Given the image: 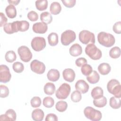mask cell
Listing matches in <instances>:
<instances>
[{"instance_id":"1","label":"cell","mask_w":121,"mask_h":121,"mask_svg":"<svg viewBox=\"0 0 121 121\" xmlns=\"http://www.w3.org/2000/svg\"><path fill=\"white\" fill-rule=\"evenodd\" d=\"M99 43L106 47H110L114 45L115 39L113 35L105 32H101L97 35Z\"/></svg>"},{"instance_id":"2","label":"cell","mask_w":121,"mask_h":121,"mask_svg":"<svg viewBox=\"0 0 121 121\" xmlns=\"http://www.w3.org/2000/svg\"><path fill=\"white\" fill-rule=\"evenodd\" d=\"M107 89L108 91L114 95L115 97L121 98V86L118 80L115 79L110 80L107 83Z\"/></svg>"},{"instance_id":"3","label":"cell","mask_w":121,"mask_h":121,"mask_svg":"<svg viewBox=\"0 0 121 121\" xmlns=\"http://www.w3.org/2000/svg\"><path fill=\"white\" fill-rule=\"evenodd\" d=\"M85 52L91 59L94 60L100 59L102 55L101 51L94 43H89L85 48Z\"/></svg>"},{"instance_id":"4","label":"cell","mask_w":121,"mask_h":121,"mask_svg":"<svg viewBox=\"0 0 121 121\" xmlns=\"http://www.w3.org/2000/svg\"><path fill=\"white\" fill-rule=\"evenodd\" d=\"M84 113L86 117L92 121H99L102 119V114L100 111L94 108L87 106L84 110Z\"/></svg>"},{"instance_id":"5","label":"cell","mask_w":121,"mask_h":121,"mask_svg":"<svg viewBox=\"0 0 121 121\" xmlns=\"http://www.w3.org/2000/svg\"><path fill=\"white\" fill-rule=\"evenodd\" d=\"M78 37L81 43L84 44H87L88 43H95V36L94 34L88 30H84L80 32Z\"/></svg>"},{"instance_id":"6","label":"cell","mask_w":121,"mask_h":121,"mask_svg":"<svg viewBox=\"0 0 121 121\" xmlns=\"http://www.w3.org/2000/svg\"><path fill=\"white\" fill-rule=\"evenodd\" d=\"M71 87L69 84L64 83L61 84L56 91V97L59 99H65L69 95Z\"/></svg>"},{"instance_id":"7","label":"cell","mask_w":121,"mask_h":121,"mask_svg":"<svg viewBox=\"0 0 121 121\" xmlns=\"http://www.w3.org/2000/svg\"><path fill=\"white\" fill-rule=\"evenodd\" d=\"M76 38V35L74 31L71 30H67L61 34V43L63 45L67 46L73 42Z\"/></svg>"},{"instance_id":"8","label":"cell","mask_w":121,"mask_h":121,"mask_svg":"<svg viewBox=\"0 0 121 121\" xmlns=\"http://www.w3.org/2000/svg\"><path fill=\"white\" fill-rule=\"evenodd\" d=\"M46 44V41L44 38L40 36L34 37L31 43L32 48L36 52H39L44 49Z\"/></svg>"},{"instance_id":"9","label":"cell","mask_w":121,"mask_h":121,"mask_svg":"<svg viewBox=\"0 0 121 121\" xmlns=\"http://www.w3.org/2000/svg\"><path fill=\"white\" fill-rule=\"evenodd\" d=\"M20 59L25 62H29L32 58V53L30 49L26 46H21L17 49Z\"/></svg>"},{"instance_id":"10","label":"cell","mask_w":121,"mask_h":121,"mask_svg":"<svg viewBox=\"0 0 121 121\" xmlns=\"http://www.w3.org/2000/svg\"><path fill=\"white\" fill-rule=\"evenodd\" d=\"M30 68L32 71L38 74H43L45 70L44 64L37 60H34L31 62Z\"/></svg>"},{"instance_id":"11","label":"cell","mask_w":121,"mask_h":121,"mask_svg":"<svg viewBox=\"0 0 121 121\" xmlns=\"http://www.w3.org/2000/svg\"><path fill=\"white\" fill-rule=\"evenodd\" d=\"M11 78V75L9 67L5 65H0V82L4 83H7L10 81Z\"/></svg>"},{"instance_id":"12","label":"cell","mask_w":121,"mask_h":121,"mask_svg":"<svg viewBox=\"0 0 121 121\" xmlns=\"http://www.w3.org/2000/svg\"><path fill=\"white\" fill-rule=\"evenodd\" d=\"M33 31L37 34H44L48 29L47 25L43 22L35 23L33 25Z\"/></svg>"},{"instance_id":"13","label":"cell","mask_w":121,"mask_h":121,"mask_svg":"<svg viewBox=\"0 0 121 121\" xmlns=\"http://www.w3.org/2000/svg\"><path fill=\"white\" fill-rule=\"evenodd\" d=\"M16 117L15 111L12 109H9L4 114H1L0 116V121H14L16 120Z\"/></svg>"},{"instance_id":"14","label":"cell","mask_w":121,"mask_h":121,"mask_svg":"<svg viewBox=\"0 0 121 121\" xmlns=\"http://www.w3.org/2000/svg\"><path fill=\"white\" fill-rule=\"evenodd\" d=\"M76 89L82 94H85L88 92L89 88L88 84L84 80L80 79L77 81L75 85Z\"/></svg>"},{"instance_id":"15","label":"cell","mask_w":121,"mask_h":121,"mask_svg":"<svg viewBox=\"0 0 121 121\" xmlns=\"http://www.w3.org/2000/svg\"><path fill=\"white\" fill-rule=\"evenodd\" d=\"M63 78L65 80L69 82H73L75 78V73L71 69H66L62 72Z\"/></svg>"},{"instance_id":"16","label":"cell","mask_w":121,"mask_h":121,"mask_svg":"<svg viewBox=\"0 0 121 121\" xmlns=\"http://www.w3.org/2000/svg\"><path fill=\"white\" fill-rule=\"evenodd\" d=\"M69 54L73 57H77L81 54L82 49L81 46L78 43L73 44L69 48Z\"/></svg>"},{"instance_id":"17","label":"cell","mask_w":121,"mask_h":121,"mask_svg":"<svg viewBox=\"0 0 121 121\" xmlns=\"http://www.w3.org/2000/svg\"><path fill=\"white\" fill-rule=\"evenodd\" d=\"M3 30L8 34H12L14 33L17 32L16 21L6 24L3 26Z\"/></svg>"},{"instance_id":"18","label":"cell","mask_w":121,"mask_h":121,"mask_svg":"<svg viewBox=\"0 0 121 121\" xmlns=\"http://www.w3.org/2000/svg\"><path fill=\"white\" fill-rule=\"evenodd\" d=\"M60 74L59 71L56 69H51L47 73V77L48 80L55 82L60 78Z\"/></svg>"},{"instance_id":"19","label":"cell","mask_w":121,"mask_h":121,"mask_svg":"<svg viewBox=\"0 0 121 121\" xmlns=\"http://www.w3.org/2000/svg\"><path fill=\"white\" fill-rule=\"evenodd\" d=\"M44 116V112L40 109H36L33 110L32 112V118L35 121H43Z\"/></svg>"},{"instance_id":"20","label":"cell","mask_w":121,"mask_h":121,"mask_svg":"<svg viewBox=\"0 0 121 121\" xmlns=\"http://www.w3.org/2000/svg\"><path fill=\"white\" fill-rule=\"evenodd\" d=\"M87 80L92 84L97 83L100 79V76L96 70H93L90 74L86 76Z\"/></svg>"},{"instance_id":"21","label":"cell","mask_w":121,"mask_h":121,"mask_svg":"<svg viewBox=\"0 0 121 121\" xmlns=\"http://www.w3.org/2000/svg\"><path fill=\"white\" fill-rule=\"evenodd\" d=\"M17 28V31L25 32L27 31L29 27V23L26 20L16 21Z\"/></svg>"},{"instance_id":"22","label":"cell","mask_w":121,"mask_h":121,"mask_svg":"<svg viewBox=\"0 0 121 121\" xmlns=\"http://www.w3.org/2000/svg\"><path fill=\"white\" fill-rule=\"evenodd\" d=\"M111 69L110 65L107 63H101L98 67V70L99 73L103 75H107L109 73Z\"/></svg>"},{"instance_id":"23","label":"cell","mask_w":121,"mask_h":121,"mask_svg":"<svg viewBox=\"0 0 121 121\" xmlns=\"http://www.w3.org/2000/svg\"><path fill=\"white\" fill-rule=\"evenodd\" d=\"M5 12L7 16L10 18H14L17 16V10L15 6L12 4H9L6 7Z\"/></svg>"},{"instance_id":"24","label":"cell","mask_w":121,"mask_h":121,"mask_svg":"<svg viewBox=\"0 0 121 121\" xmlns=\"http://www.w3.org/2000/svg\"><path fill=\"white\" fill-rule=\"evenodd\" d=\"M61 10L60 4L56 1L53 2L51 3L50 7V11L53 15H57L59 14Z\"/></svg>"},{"instance_id":"25","label":"cell","mask_w":121,"mask_h":121,"mask_svg":"<svg viewBox=\"0 0 121 121\" xmlns=\"http://www.w3.org/2000/svg\"><path fill=\"white\" fill-rule=\"evenodd\" d=\"M91 95L94 99H99L103 96L104 91L101 87L96 86L92 90Z\"/></svg>"},{"instance_id":"26","label":"cell","mask_w":121,"mask_h":121,"mask_svg":"<svg viewBox=\"0 0 121 121\" xmlns=\"http://www.w3.org/2000/svg\"><path fill=\"white\" fill-rule=\"evenodd\" d=\"M55 86L51 82H47L44 86V92L46 95H52L55 91Z\"/></svg>"},{"instance_id":"27","label":"cell","mask_w":121,"mask_h":121,"mask_svg":"<svg viewBox=\"0 0 121 121\" xmlns=\"http://www.w3.org/2000/svg\"><path fill=\"white\" fill-rule=\"evenodd\" d=\"M48 43L50 45L54 46L58 43V35L56 33L52 32L48 36Z\"/></svg>"},{"instance_id":"28","label":"cell","mask_w":121,"mask_h":121,"mask_svg":"<svg viewBox=\"0 0 121 121\" xmlns=\"http://www.w3.org/2000/svg\"><path fill=\"white\" fill-rule=\"evenodd\" d=\"M40 20L46 25L50 24L52 20V17L48 12H43L40 14Z\"/></svg>"},{"instance_id":"29","label":"cell","mask_w":121,"mask_h":121,"mask_svg":"<svg viewBox=\"0 0 121 121\" xmlns=\"http://www.w3.org/2000/svg\"><path fill=\"white\" fill-rule=\"evenodd\" d=\"M110 106L113 109H117L121 107V99L120 98L115 96L111 97L110 99Z\"/></svg>"},{"instance_id":"30","label":"cell","mask_w":121,"mask_h":121,"mask_svg":"<svg viewBox=\"0 0 121 121\" xmlns=\"http://www.w3.org/2000/svg\"><path fill=\"white\" fill-rule=\"evenodd\" d=\"M93 102L94 105L97 107H104L107 104V99L105 96H103L99 99H94Z\"/></svg>"},{"instance_id":"31","label":"cell","mask_w":121,"mask_h":121,"mask_svg":"<svg viewBox=\"0 0 121 121\" xmlns=\"http://www.w3.org/2000/svg\"><path fill=\"white\" fill-rule=\"evenodd\" d=\"M36 9L40 11L45 10L48 7V1L47 0H38L35 1Z\"/></svg>"},{"instance_id":"32","label":"cell","mask_w":121,"mask_h":121,"mask_svg":"<svg viewBox=\"0 0 121 121\" xmlns=\"http://www.w3.org/2000/svg\"><path fill=\"white\" fill-rule=\"evenodd\" d=\"M110 56L113 59L119 58L121 55V49L119 47L115 46L112 47L109 52Z\"/></svg>"},{"instance_id":"33","label":"cell","mask_w":121,"mask_h":121,"mask_svg":"<svg viewBox=\"0 0 121 121\" xmlns=\"http://www.w3.org/2000/svg\"><path fill=\"white\" fill-rule=\"evenodd\" d=\"M5 58L7 61L11 63L16 60L17 56L13 51H9L6 53Z\"/></svg>"},{"instance_id":"34","label":"cell","mask_w":121,"mask_h":121,"mask_svg":"<svg viewBox=\"0 0 121 121\" xmlns=\"http://www.w3.org/2000/svg\"><path fill=\"white\" fill-rule=\"evenodd\" d=\"M68 104L66 102L63 101H59L57 102L55 108L60 112H63L65 111L67 108Z\"/></svg>"},{"instance_id":"35","label":"cell","mask_w":121,"mask_h":121,"mask_svg":"<svg viewBox=\"0 0 121 121\" xmlns=\"http://www.w3.org/2000/svg\"><path fill=\"white\" fill-rule=\"evenodd\" d=\"M71 100L74 103H78L82 99V95L81 93L78 90L73 91L71 95Z\"/></svg>"},{"instance_id":"36","label":"cell","mask_w":121,"mask_h":121,"mask_svg":"<svg viewBox=\"0 0 121 121\" xmlns=\"http://www.w3.org/2000/svg\"><path fill=\"white\" fill-rule=\"evenodd\" d=\"M43 105L47 108L52 107L54 104V99L50 96H46L43 99Z\"/></svg>"},{"instance_id":"37","label":"cell","mask_w":121,"mask_h":121,"mask_svg":"<svg viewBox=\"0 0 121 121\" xmlns=\"http://www.w3.org/2000/svg\"><path fill=\"white\" fill-rule=\"evenodd\" d=\"M12 68L14 71L16 73H21L24 69V65L20 62L17 61L13 64Z\"/></svg>"},{"instance_id":"38","label":"cell","mask_w":121,"mask_h":121,"mask_svg":"<svg viewBox=\"0 0 121 121\" xmlns=\"http://www.w3.org/2000/svg\"><path fill=\"white\" fill-rule=\"evenodd\" d=\"M81 71L84 75L87 76L91 74L93 71V69L90 65L86 63L82 66L81 68Z\"/></svg>"},{"instance_id":"39","label":"cell","mask_w":121,"mask_h":121,"mask_svg":"<svg viewBox=\"0 0 121 121\" xmlns=\"http://www.w3.org/2000/svg\"><path fill=\"white\" fill-rule=\"evenodd\" d=\"M0 96L1 98L7 97L9 95V89L8 87L3 85H0Z\"/></svg>"},{"instance_id":"40","label":"cell","mask_w":121,"mask_h":121,"mask_svg":"<svg viewBox=\"0 0 121 121\" xmlns=\"http://www.w3.org/2000/svg\"><path fill=\"white\" fill-rule=\"evenodd\" d=\"M31 105L33 107L36 108L39 107L41 104V98L38 96L33 97L30 101Z\"/></svg>"},{"instance_id":"41","label":"cell","mask_w":121,"mask_h":121,"mask_svg":"<svg viewBox=\"0 0 121 121\" xmlns=\"http://www.w3.org/2000/svg\"><path fill=\"white\" fill-rule=\"evenodd\" d=\"M28 18L31 21H35L38 19V15L37 13L34 11H31L27 14Z\"/></svg>"},{"instance_id":"42","label":"cell","mask_w":121,"mask_h":121,"mask_svg":"<svg viewBox=\"0 0 121 121\" xmlns=\"http://www.w3.org/2000/svg\"><path fill=\"white\" fill-rule=\"evenodd\" d=\"M63 5L67 8H72L75 6L76 1V0H62Z\"/></svg>"},{"instance_id":"43","label":"cell","mask_w":121,"mask_h":121,"mask_svg":"<svg viewBox=\"0 0 121 121\" xmlns=\"http://www.w3.org/2000/svg\"><path fill=\"white\" fill-rule=\"evenodd\" d=\"M113 31L116 34H120L121 33V22L118 21L116 22L112 26Z\"/></svg>"},{"instance_id":"44","label":"cell","mask_w":121,"mask_h":121,"mask_svg":"<svg viewBox=\"0 0 121 121\" xmlns=\"http://www.w3.org/2000/svg\"><path fill=\"white\" fill-rule=\"evenodd\" d=\"M86 63H87V60L85 58L83 57L78 58L75 61L76 65L79 67H82L83 65Z\"/></svg>"},{"instance_id":"45","label":"cell","mask_w":121,"mask_h":121,"mask_svg":"<svg viewBox=\"0 0 121 121\" xmlns=\"http://www.w3.org/2000/svg\"><path fill=\"white\" fill-rule=\"evenodd\" d=\"M46 121H57L58 120L57 115L53 113L48 114L45 118Z\"/></svg>"},{"instance_id":"46","label":"cell","mask_w":121,"mask_h":121,"mask_svg":"<svg viewBox=\"0 0 121 121\" xmlns=\"http://www.w3.org/2000/svg\"><path fill=\"white\" fill-rule=\"evenodd\" d=\"M0 27L4 26L7 23L8 19L7 17H5L4 13L2 12L0 13Z\"/></svg>"},{"instance_id":"47","label":"cell","mask_w":121,"mask_h":121,"mask_svg":"<svg viewBox=\"0 0 121 121\" xmlns=\"http://www.w3.org/2000/svg\"><path fill=\"white\" fill-rule=\"evenodd\" d=\"M9 3L10 4L12 5H17L20 2V0H8V1Z\"/></svg>"}]
</instances>
